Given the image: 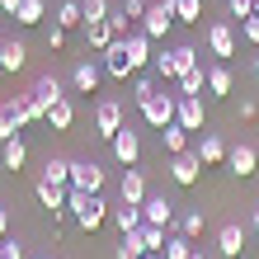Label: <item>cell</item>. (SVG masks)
I'll list each match as a JSON object with an SVG mask.
<instances>
[{"instance_id": "cell-24", "label": "cell", "mask_w": 259, "mask_h": 259, "mask_svg": "<svg viewBox=\"0 0 259 259\" xmlns=\"http://www.w3.org/2000/svg\"><path fill=\"white\" fill-rule=\"evenodd\" d=\"M0 160H5V170H14V175H19V170H24V160H28L24 137H10V142H0Z\"/></svg>"}, {"instance_id": "cell-53", "label": "cell", "mask_w": 259, "mask_h": 259, "mask_svg": "<svg viewBox=\"0 0 259 259\" xmlns=\"http://www.w3.org/2000/svg\"><path fill=\"white\" fill-rule=\"evenodd\" d=\"M240 259H245V254H240Z\"/></svg>"}, {"instance_id": "cell-8", "label": "cell", "mask_w": 259, "mask_h": 259, "mask_svg": "<svg viewBox=\"0 0 259 259\" xmlns=\"http://www.w3.org/2000/svg\"><path fill=\"white\" fill-rule=\"evenodd\" d=\"M99 80H104V66L95 62V57H85V62L71 66V90H75V95H95Z\"/></svg>"}, {"instance_id": "cell-42", "label": "cell", "mask_w": 259, "mask_h": 259, "mask_svg": "<svg viewBox=\"0 0 259 259\" xmlns=\"http://www.w3.org/2000/svg\"><path fill=\"white\" fill-rule=\"evenodd\" d=\"M240 33H245L250 48H259V19H254V14H250V19H240Z\"/></svg>"}, {"instance_id": "cell-32", "label": "cell", "mask_w": 259, "mask_h": 259, "mask_svg": "<svg viewBox=\"0 0 259 259\" xmlns=\"http://www.w3.org/2000/svg\"><path fill=\"white\" fill-rule=\"evenodd\" d=\"M160 142H165V151H170V156H179V151H189V127H179V123L160 127Z\"/></svg>"}, {"instance_id": "cell-43", "label": "cell", "mask_w": 259, "mask_h": 259, "mask_svg": "<svg viewBox=\"0 0 259 259\" xmlns=\"http://www.w3.org/2000/svg\"><path fill=\"white\" fill-rule=\"evenodd\" d=\"M48 48H52V52L66 48V28H62V24H48Z\"/></svg>"}, {"instance_id": "cell-49", "label": "cell", "mask_w": 259, "mask_h": 259, "mask_svg": "<svg viewBox=\"0 0 259 259\" xmlns=\"http://www.w3.org/2000/svg\"><path fill=\"white\" fill-rule=\"evenodd\" d=\"M250 71H254V80H259V48H254V66H250Z\"/></svg>"}, {"instance_id": "cell-34", "label": "cell", "mask_w": 259, "mask_h": 259, "mask_svg": "<svg viewBox=\"0 0 259 259\" xmlns=\"http://www.w3.org/2000/svg\"><path fill=\"white\" fill-rule=\"evenodd\" d=\"M175 24H203V0H170Z\"/></svg>"}, {"instance_id": "cell-35", "label": "cell", "mask_w": 259, "mask_h": 259, "mask_svg": "<svg viewBox=\"0 0 259 259\" xmlns=\"http://www.w3.org/2000/svg\"><path fill=\"white\" fill-rule=\"evenodd\" d=\"M10 137H19V113H14V104L5 99L0 104V142H10Z\"/></svg>"}, {"instance_id": "cell-17", "label": "cell", "mask_w": 259, "mask_h": 259, "mask_svg": "<svg viewBox=\"0 0 259 259\" xmlns=\"http://www.w3.org/2000/svg\"><path fill=\"white\" fill-rule=\"evenodd\" d=\"M104 217H109V203H104L99 193H90V203L75 212V226H80V231H99V226H104Z\"/></svg>"}, {"instance_id": "cell-1", "label": "cell", "mask_w": 259, "mask_h": 259, "mask_svg": "<svg viewBox=\"0 0 259 259\" xmlns=\"http://www.w3.org/2000/svg\"><path fill=\"white\" fill-rule=\"evenodd\" d=\"M198 62H203V52L198 48H189V42H179V48H165V52H156L151 57V71L160 75V80H179L184 71H193Z\"/></svg>"}, {"instance_id": "cell-12", "label": "cell", "mask_w": 259, "mask_h": 259, "mask_svg": "<svg viewBox=\"0 0 259 259\" xmlns=\"http://www.w3.org/2000/svg\"><path fill=\"white\" fill-rule=\"evenodd\" d=\"M226 165H231V175H236V179H250V175L259 170V151H254L250 142H240V146L226 151Z\"/></svg>"}, {"instance_id": "cell-6", "label": "cell", "mask_w": 259, "mask_h": 259, "mask_svg": "<svg viewBox=\"0 0 259 259\" xmlns=\"http://www.w3.org/2000/svg\"><path fill=\"white\" fill-rule=\"evenodd\" d=\"M109 146H113V156H118V165H127V170H132L137 160H142V137H137V127H132V123H123V127H118Z\"/></svg>"}, {"instance_id": "cell-20", "label": "cell", "mask_w": 259, "mask_h": 259, "mask_svg": "<svg viewBox=\"0 0 259 259\" xmlns=\"http://www.w3.org/2000/svg\"><path fill=\"white\" fill-rule=\"evenodd\" d=\"M85 28V52H104V48H109V42H113V28H109V19H95V24H80Z\"/></svg>"}, {"instance_id": "cell-11", "label": "cell", "mask_w": 259, "mask_h": 259, "mask_svg": "<svg viewBox=\"0 0 259 259\" xmlns=\"http://www.w3.org/2000/svg\"><path fill=\"white\" fill-rule=\"evenodd\" d=\"M207 52L217 57V62H226V57H236V28L226 24V19H217L207 28Z\"/></svg>"}, {"instance_id": "cell-54", "label": "cell", "mask_w": 259, "mask_h": 259, "mask_svg": "<svg viewBox=\"0 0 259 259\" xmlns=\"http://www.w3.org/2000/svg\"><path fill=\"white\" fill-rule=\"evenodd\" d=\"M0 42H5V38H0Z\"/></svg>"}, {"instance_id": "cell-38", "label": "cell", "mask_w": 259, "mask_h": 259, "mask_svg": "<svg viewBox=\"0 0 259 259\" xmlns=\"http://www.w3.org/2000/svg\"><path fill=\"white\" fill-rule=\"evenodd\" d=\"M109 0H80V14H85V24H95V19H109Z\"/></svg>"}, {"instance_id": "cell-3", "label": "cell", "mask_w": 259, "mask_h": 259, "mask_svg": "<svg viewBox=\"0 0 259 259\" xmlns=\"http://www.w3.org/2000/svg\"><path fill=\"white\" fill-rule=\"evenodd\" d=\"M137 28H142L151 42L165 38V33L175 28V5H170V0H156V5H146V14H142V24H137Z\"/></svg>"}, {"instance_id": "cell-9", "label": "cell", "mask_w": 259, "mask_h": 259, "mask_svg": "<svg viewBox=\"0 0 259 259\" xmlns=\"http://www.w3.org/2000/svg\"><path fill=\"white\" fill-rule=\"evenodd\" d=\"M66 189L99 193V189H104V165H95V160H71V184H66Z\"/></svg>"}, {"instance_id": "cell-52", "label": "cell", "mask_w": 259, "mask_h": 259, "mask_svg": "<svg viewBox=\"0 0 259 259\" xmlns=\"http://www.w3.org/2000/svg\"><path fill=\"white\" fill-rule=\"evenodd\" d=\"M142 259H160V254H142Z\"/></svg>"}, {"instance_id": "cell-31", "label": "cell", "mask_w": 259, "mask_h": 259, "mask_svg": "<svg viewBox=\"0 0 259 259\" xmlns=\"http://www.w3.org/2000/svg\"><path fill=\"white\" fill-rule=\"evenodd\" d=\"M42 179H48V184H71V160L66 156H48V165H42Z\"/></svg>"}, {"instance_id": "cell-23", "label": "cell", "mask_w": 259, "mask_h": 259, "mask_svg": "<svg viewBox=\"0 0 259 259\" xmlns=\"http://www.w3.org/2000/svg\"><path fill=\"white\" fill-rule=\"evenodd\" d=\"M193 151H198V160H203V165H222V160H226V151H231V146H226L222 137H212V132H203V142H198Z\"/></svg>"}, {"instance_id": "cell-47", "label": "cell", "mask_w": 259, "mask_h": 259, "mask_svg": "<svg viewBox=\"0 0 259 259\" xmlns=\"http://www.w3.org/2000/svg\"><path fill=\"white\" fill-rule=\"evenodd\" d=\"M5 236H10V212L0 207V240H5Z\"/></svg>"}, {"instance_id": "cell-48", "label": "cell", "mask_w": 259, "mask_h": 259, "mask_svg": "<svg viewBox=\"0 0 259 259\" xmlns=\"http://www.w3.org/2000/svg\"><path fill=\"white\" fill-rule=\"evenodd\" d=\"M250 231L259 236V203H254V212H250Z\"/></svg>"}, {"instance_id": "cell-13", "label": "cell", "mask_w": 259, "mask_h": 259, "mask_svg": "<svg viewBox=\"0 0 259 259\" xmlns=\"http://www.w3.org/2000/svg\"><path fill=\"white\" fill-rule=\"evenodd\" d=\"M203 95H179V113H175V123L179 127H189V132H203Z\"/></svg>"}, {"instance_id": "cell-26", "label": "cell", "mask_w": 259, "mask_h": 259, "mask_svg": "<svg viewBox=\"0 0 259 259\" xmlns=\"http://www.w3.org/2000/svg\"><path fill=\"white\" fill-rule=\"evenodd\" d=\"M52 24H62L66 33H71V28H80V24H85V14H80V0H62V5L52 10Z\"/></svg>"}, {"instance_id": "cell-28", "label": "cell", "mask_w": 259, "mask_h": 259, "mask_svg": "<svg viewBox=\"0 0 259 259\" xmlns=\"http://www.w3.org/2000/svg\"><path fill=\"white\" fill-rule=\"evenodd\" d=\"M48 123H52L57 132H71V123H75V104H71V95H66V99H57L52 109H48Z\"/></svg>"}, {"instance_id": "cell-4", "label": "cell", "mask_w": 259, "mask_h": 259, "mask_svg": "<svg viewBox=\"0 0 259 259\" xmlns=\"http://www.w3.org/2000/svg\"><path fill=\"white\" fill-rule=\"evenodd\" d=\"M99 66H104V75H109V80H127V75H137L132 62H127V42H123V38H113L109 48L99 52Z\"/></svg>"}, {"instance_id": "cell-2", "label": "cell", "mask_w": 259, "mask_h": 259, "mask_svg": "<svg viewBox=\"0 0 259 259\" xmlns=\"http://www.w3.org/2000/svg\"><path fill=\"white\" fill-rule=\"evenodd\" d=\"M175 113H179V95H160V90H156V95H151L146 104H142V118H146V127H170L175 123Z\"/></svg>"}, {"instance_id": "cell-41", "label": "cell", "mask_w": 259, "mask_h": 259, "mask_svg": "<svg viewBox=\"0 0 259 259\" xmlns=\"http://www.w3.org/2000/svg\"><path fill=\"white\" fill-rule=\"evenodd\" d=\"M226 10H231V19H250V14H254V0H226Z\"/></svg>"}, {"instance_id": "cell-22", "label": "cell", "mask_w": 259, "mask_h": 259, "mask_svg": "<svg viewBox=\"0 0 259 259\" xmlns=\"http://www.w3.org/2000/svg\"><path fill=\"white\" fill-rule=\"evenodd\" d=\"M142 222H146V217H142V203H118V207H113V226H118L123 236H127V231H142Z\"/></svg>"}, {"instance_id": "cell-36", "label": "cell", "mask_w": 259, "mask_h": 259, "mask_svg": "<svg viewBox=\"0 0 259 259\" xmlns=\"http://www.w3.org/2000/svg\"><path fill=\"white\" fill-rule=\"evenodd\" d=\"M203 226H207V217H203V212H179V236L198 240V236H203Z\"/></svg>"}, {"instance_id": "cell-15", "label": "cell", "mask_w": 259, "mask_h": 259, "mask_svg": "<svg viewBox=\"0 0 259 259\" xmlns=\"http://www.w3.org/2000/svg\"><path fill=\"white\" fill-rule=\"evenodd\" d=\"M142 217L151 222V226H170L175 222V203L165 193H146V203H142Z\"/></svg>"}, {"instance_id": "cell-46", "label": "cell", "mask_w": 259, "mask_h": 259, "mask_svg": "<svg viewBox=\"0 0 259 259\" xmlns=\"http://www.w3.org/2000/svg\"><path fill=\"white\" fill-rule=\"evenodd\" d=\"M19 5H24V0H0V14H10V19H14V14H19Z\"/></svg>"}, {"instance_id": "cell-19", "label": "cell", "mask_w": 259, "mask_h": 259, "mask_svg": "<svg viewBox=\"0 0 259 259\" xmlns=\"http://www.w3.org/2000/svg\"><path fill=\"white\" fill-rule=\"evenodd\" d=\"M28 66V48H24V38H5L0 42V71H24Z\"/></svg>"}, {"instance_id": "cell-37", "label": "cell", "mask_w": 259, "mask_h": 259, "mask_svg": "<svg viewBox=\"0 0 259 259\" xmlns=\"http://www.w3.org/2000/svg\"><path fill=\"white\" fill-rule=\"evenodd\" d=\"M189 254H193V240L189 236H170L165 250H160V259H189Z\"/></svg>"}, {"instance_id": "cell-40", "label": "cell", "mask_w": 259, "mask_h": 259, "mask_svg": "<svg viewBox=\"0 0 259 259\" xmlns=\"http://www.w3.org/2000/svg\"><path fill=\"white\" fill-rule=\"evenodd\" d=\"M109 28H113V38H127L132 33V19H127L123 10H109Z\"/></svg>"}, {"instance_id": "cell-10", "label": "cell", "mask_w": 259, "mask_h": 259, "mask_svg": "<svg viewBox=\"0 0 259 259\" xmlns=\"http://www.w3.org/2000/svg\"><path fill=\"white\" fill-rule=\"evenodd\" d=\"M245 240H250V226H240V222H222V231H217V250L226 259H240L245 254Z\"/></svg>"}, {"instance_id": "cell-7", "label": "cell", "mask_w": 259, "mask_h": 259, "mask_svg": "<svg viewBox=\"0 0 259 259\" xmlns=\"http://www.w3.org/2000/svg\"><path fill=\"white\" fill-rule=\"evenodd\" d=\"M118 127H123V104H118V99H99V104H95V137L113 142Z\"/></svg>"}, {"instance_id": "cell-29", "label": "cell", "mask_w": 259, "mask_h": 259, "mask_svg": "<svg viewBox=\"0 0 259 259\" xmlns=\"http://www.w3.org/2000/svg\"><path fill=\"white\" fill-rule=\"evenodd\" d=\"M42 19H48V0H24L19 14H14V24H19V28H33Z\"/></svg>"}, {"instance_id": "cell-21", "label": "cell", "mask_w": 259, "mask_h": 259, "mask_svg": "<svg viewBox=\"0 0 259 259\" xmlns=\"http://www.w3.org/2000/svg\"><path fill=\"white\" fill-rule=\"evenodd\" d=\"M118 193H123V203H146V175L137 170H123V184H118Z\"/></svg>"}, {"instance_id": "cell-45", "label": "cell", "mask_w": 259, "mask_h": 259, "mask_svg": "<svg viewBox=\"0 0 259 259\" xmlns=\"http://www.w3.org/2000/svg\"><path fill=\"white\" fill-rule=\"evenodd\" d=\"M236 118H240V123H250V118H254V99H240V109H236Z\"/></svg>"}, {"instance_id": "cell-51", "label": "cell", "mask_w": 259, "mask_h": 259, "mask_svg": "<svg viewBox=\"0 0 259 259\" xmlns=\"http://www.w3.org/2000/svg\"><path fill=\"white\" fill-rule=\"evenodd\" d=\"M254 19H259V0H254Z\"/></svg>"}, {"instance_id": "cell-33", "label": "cell", "mask_w": 259, "mask_h": 259, "mask_svg": "<svg viewBox=\"0 0 259 259\" xmlns=\"http://www.w3.org/2000/svg\"><path fill=\"white\" fill-rule=\"evenodd\" d=\"M137 236H142V250L146 254H160L165 240H170V236H165V226H151V222H142V231H137Z\"/></svg>"}, {"instance_id": "cell-14", "label": "cell", "mask_w": 259, "mask_h": 259, "mask_svg": "<svg viewBox=\"0 0 259 259\" xmlns=\"http://www.w3.org/2000/svg\"><path fill=\"white\" fill-rule=\"evenodd\" d=\"M28 95H33V99L42 104V113H48V109H52L57 99H66V80H57V75H38Z\"/></svg>"}, {"instance_id": "cell-25", "label": "cell", "mask_w": 259, "mask_h": 259, "mask_svg": "<svg viewBox=\"0 0 259 259\" xmlns=\"http://www.w3.org/2000/svg\"><path fill=\"white\" fill-rule=\"evenodd\" d=\"M38 203L57 217V212H66V189H62V184H48V179H38Z\"/></svg>"}, {"instance_id": "cell-27", "label": "cell", "mask_w": 259, "mask_h": 259, "mask_svg": "<svg viewBox=\"0 0 259 259\" xmlns=\"http://www.w3.org/2000/svg\"><path fill=\"white\" fill-rule=\"evenodd\" d=\"M10 104H14V113H19V127H28V123H38V118H48V113H42V104H38L33 95H14Z\"/></svg>"}, {"instance_id": "cell-16", "label": "cell", "mask_w": 259, "mask_h": 259, "mask_svg": "<svg viewBox=\"0 0 259 259\" xmlns=\"http://www.w3.org/2000/svg\"><path fill=\"white\" fill-rule=\"evenodd\" d=\"M123 42H127V62H132V71H146V66H151V57H156V52H151V38L142 33V28H132Z\"/></svg>"}, {"instance_id": "cell-5", "label": "cell", "mask_w": 259, "mask_h": 259, "mask_svg": "<svg viewBox=\"0 0 259 259\" xmlns=\"http://www.w3.org/2000/svg\"><path fill=\"white\" fill-rule=\"evenodd\" d=\"M198 175H203V160H198V151H179V156H170V179L179 189H193L198 184Z\"/></svg>"}, {"instance_id": "cell-39", "label": "cell", "mask_w": 259, "mask_h": 259, "mask_svg": "<svg viewBox=\"0 0 259 259\" xmlns=\"http://www.w3.org/2000/svg\"><path fill=\"white\" fill-rule=\"evenodd\" d=\"M156 95V75H137V85H132V99H137V109Z\"/></svg>"}, {"instance_id": "cell-50", "label": "cell", "mask_w": 259, "mask_h": 259, "mask_svg": "<svg viewBox=\"0 0 259 259\" xmlns=\"http://www.w3.org/2000/svg\"><path fill=\"white\" fill-rule=\"evenodd\" d=\"M189 259H207V254H203V250H193V254H189Z\"/></svg>"}, {"instance_id": "cell-18", "label": "cell", "mask_w": 259, "mask_h": 259, "mask_svg": "<svg viewBox=\"0 0 259 259\" xmlns=\"http://www.w3.org/2000/svg\"><path fill=\"white\" fill-rule=\"evenodd\" d=\"M231 90H236L231 66H226V62H212V66H207V95H212V99H226Z\"/></svg>"}, {"instance_id": "cell-30", "label": "cell", "mask_w": 259, "mask_h": 259, "mask_svg": "<svg viewBox=\"0 0 259 259\" xmlns=\"http://www.w3.org/2000/svg\"><path fill=\"white\" fill-rule=\"evenodd\" d=\"M175 85H179V95H203V90H207V66L198 62L193 71H184V75H179Z\"/></svg>"}, {"instance_id": "cell-44", "label": "cell", "mask_w": 259, "mask_h": 259, "mask_svg": "<svg viewBox=\"0 0 259 259\" xmlns=\"http://www.w3.org/2000/svg\"><path fill=\"white\" fill-rule=\"evenodd\" d=\"M118 10H123L127 19L137 24V19H142V14H146V0H123V5H118Z\"/></svg>"}]
</instances>
